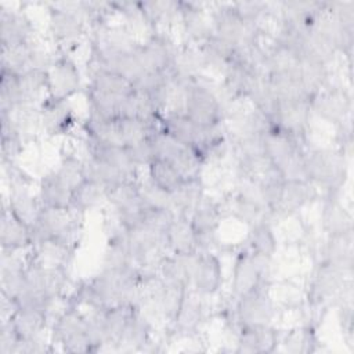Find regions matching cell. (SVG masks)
Here are the masks:
<instances>
[{
	"mask_svg": "<svg viewBox=\"0 0 354 354\" xmlns=\"http://www.w3.org/2000/svg\"><path fill=\"white\" fill-rule=\"evenodd\" d=\"M217 83L218 80L203 75L189 80L184 87L181 112L198 126L210 127L228 120L230 109L220 97Z\"/></svg>",
	"mask_w": 354,
	"mask_h": 354,
	"instance_id": "cell-1",
	"label": "cell"
},
{
	"mask_svg": "<svg viewBox=\"0 0 354 354\" xmlns=\"http://www.w3.org/2000/svg\"><path fill=\"white\" fill-rule=\"evenodd\" d=\"M339 147H311L304 149L306 177L321 195H340L348 177V162Z\"/></svg>",
	"mask_w": 354,
	"mask_h": 354,
	"instance_id": "cell-2",
	"label": "cell"
},
{
	"mask_svg": "<svg viewBox=\"0 0 354 354\" xmlns=\"http://www.w3.org/2000/svg\"><path fill=\"white\" fill-rule=\"evenodd\" d=\"M47 33L54 47L71 54V51L87 39V21L83 1L46 3Z\"/></svg>",
	"mask_w": 354,
	"mask_h": 354,
	"instance_id": "cell-3",
	"label": "cell"
},
{
	"mask_svg": "<svg viewBox=\"0 0 354 354\" xmlns=\"http://www.w3.org/2000/svg\"><path fill=\"white\" fill-rule=\"evenodd\" d=\"M350 283L351 272L324 260L315 261L306 293L308 308L325 310L328 306L336 304L339 296Z\"/></svg>",
	"mask_w": 354,
	"mask_h": 354,
	"instance_id": "cell-4",
	"label": "cell"
},
{
	"mask_svg": "<svg viewBox=\"0 0 354 354\" xmlns=\"http://www.w3.org/2000/svg\"><path fill=\"white\" fill-rule=\"evenodd\" d=\"M50 342L66 353H91L86 311L65 306L50 322Z\"/></svg>",
	"mask_w": 354,
	"mask_h": 354,
	"instance_id": "cell-5",
	"label": "cell"
},
{
	"mask_svg": "<svg viewBox=\"0 0 354 354\" xmlns=\"http://www.w3.org/2000/svg\"><path fill=\"white\" fill-rule=\"evenodd\" d=\"M272 259L256 256L246 248L241 249L232 264L230 299L242 297L263 285H271Z\"/></svg>",
	"mask_w": 354,
	"mask_h": 354,
	"instance_id": "cell-6",
	"label": "cell"
},
{
	"mask_svg": "<svg viewBox=\"0 0 354 354\" xmlns=\"http://www.w3.org/2000/svg\"><path fill=\"white\" fill-rule=\"evenodd\" d=\"M271 285H263L253 292L231 299L232 322L235 328L272 325L278 315V306L271 295Z\"/></svg>",
	"mask_w": 354,
	"mask_h": 354,
	"instance_id": "cell-7",
	"label": "cell"
},
{
	"mask_svg": "<svg viewBox=\"0 0 354 354\" xmlns=\"http://www.w3.org/2000/svg\"><path fill=\"white\" fill-rule=\"evenodd\" d=\"M224 203L207 191L189 213L188 218L196 235L198 250H214L218 245V231L225 217Z\"/></svg>",
	"mask_w": 354,
	"mask_h": 354,
	"instance_id": "cell-8",
	"label": "cell"
},
{
	"mask_svg": "<svg viewBox=\"0 0 354 354\" xmlns=\"http://www.w3.org/2000/svg\"><path fill=\"white\" fill-rule=\"evenodd\" d=\"M313 116L336 127L351 120L353 97L343 84L330 83L310 100Z\"/></svg>",
	"mask_w": 354,
	"mask_h": 354,
	"instance_id": "cell-9",
	"label": "cell"
},
{
	"mask_svg": "<svg viewBox=\"0 0 354 354\" xmlns=\"http://www.w3.org/2000/svg\"><path fill=\"white\" fill-rule=\"evenodd\" d=\"M224 283L223 264L214 250H201L195 256L189 290L196 296L210 299L216 296Z\"/></svg>",
	"mask_w": 354,
	"mask_h": 354,
	"instance_id": "cell-10",
	"label": "cell"
},
{
	"mask_svg": "<svg viewBox=\"0 0 354 354\" xmlns=\"http://www.w3.org/2000/svg\"><path fill=\"white\" fill-rule=\"evenodd\" d=\"M207 4L201 1H178L177 24L181 28L184 44L199 47L213 35Z\"/></svg>",
	"mask_w": 354,
	"mask_h": 354,
	"instance_id": "cell-11",
	"label": "cell"
},
{
	"mask_svg": "<svg viewBox=\"0 0 354 354\" xmlns=\"http://www.w3.org/2000/svg\"><path fill=\"white\" fill-rule=\"evenodd\" d=\"M83 87L80 69L71 54L57 50L55 61L48 72L47 95L59 100H71V97L83 90Z\"/></svg>",
	"mask_w": 354,
	"mask_h": 354,
	"instance_id": "cell-12",
	"label": "cell"
},
{
	"mask_svg": "<svg viewBox=\"0 0 354 354\" xmlns=\"http://www.w3.org/2000/svg\"><path fill=\"white\" fill-rule=\"evenodd\" d=\"M313 118L310 100H277L270 120L275 127L303 137L308 136Z\"/></svg>",
	"mask_w": 354,
	"mask_h": 354,
	"instance_id": "cell-13",
	"label": "cell"
},
{
	"mask_svg": "<svg viewBox=\"0 0 354 354\" xmlns=\"http://www.w3.org/2000/svg\"><path fill=\"white\" fill-rule=\"evenodd\" d=\"M37 108L39 126L50 137L66 136L76 124V115L69 100L46 95Z\"/></svg>",
	"mask_w": 354,
	"mask_h": 354,
	"instance_id": "cell-14",
	"label": "cell"
},
{
	"mask_svg": "<svg viewBox=\"0 0 354 354\" xmlns=\"http://www.w3.org/2000/svg\"><path fill=\"white\" fill-rule=\"evenodd\" d=\"M37 40L32 19L19 8L0 6V46H18Z\"/></svg>",
	"mask_w": 354,
	"mask_h": 354,
	"instance_id": "cell-15",
	"label": "cell"
},
{
	"mask_svg": "<svg viewBox=\"0 0 354 354\" xmlns=\"http://www.w3.org/2000/svg\"><path fill=\"white\" fill-rule=\"evenodd\" d=\"M321 196L318 188L307 180H285L281 203L275 218H288L299 214L306 206L318 201Z\"/></svg>",
	"mask_w": 354,
	"mask_h": 354,
	"instance_id": "cell-16",
	"label": "cell"
},
{
	"mask_svg": "<svg viewBox=\"0 0 354 354\" xmlns=\"http://www.w3.org/2000/svg\"><path fill=\"white\" fill-rule=\"evenodd\" d=\"M235 353H272L278 350L281 333L272 325L238 328L235 333Z\"/></svg>",
	"mask_w": 354,
	"mask_h": 354,
	"instance_id": "cell-17",
	"label": "cell"
},
{
	"mask_svg": "<svg viewBox=\"0 0 354 354\" xmlns=\"http://www.w3.org/2000/svg\"><path fill=\"white\" fill-rule=\"evenodd\" d=\"M319 225L324 236H339L353 232V216L340 195H321Z\"/></svg>",
	"mask_w": 354,
	"mask_h": 354,
	"instance_id": "cell-18",
	"label": "cell"
},
{
	"mask_svg": "<svg viewBox=\"0 0 354 354\" xmlns=\"http://www.w3.org/2000/svg\"><path fill=\"white\" fill-rule=\"evenodd\" d=\"M206 319V307L203 299L192 293H187L180 311L174 321L169 325L170 335L178 337H195Z\"/></svg>",
	"mask_w": 354,
	"mask_h": 354,
	"instance_id": "cell-19",
	"label": "cell"
},
{
	"mask_svg": "<svg viewBox=\"0 0 354 354\" xmlns=\"http://www.w3.org/2000/svg\"><path fill=\"white\" fill-rule=\"evenodd\" d=\"M163 245L167 253L177 256H191L199 252L196 235L188 216H174L163 234Z\"/></svg>",
	"mask_w": 354,
	"mask_h": 354,
	"instance_id": "cell-20",
	"label": "cell"
},
{
	"mask_svg": "<svg viewBox=\"0 0 354 354\" xmlns=\"http://www.w3.org/2000/svg\"><path fill=\"white\" fill-rule=\"evenodd\" d=\"M159 124L165 134L189 148H195L198 145L203 133L202 126L194 123L180 111H166L160 115Z\"/></svg>",
	"mask_w": 354,
	"mask_h": 354,
	"instance_id": "cell-21",
	"label": "cell"
},
{
	"mask_svg": "<svg viewBox=\"0 0 354 354\" xmlns=\"http://www.w3.org/2000/svg\"><path fill=\"white\" fill-rule=\"evenodd\" d=\"M1 250H30L33 248L32 227L17 218L6 206H1Z\"/></svg>",
	"mask_w": 354,
	"mask_h": 354,
	"instance_id": "cell-22",
	"label": "cell"
},
{
	"mask_svg": "<svg viewBox=\"0 0 354 354\" xmlns=\"http://www.w3.org/2000/svg\"><path fill=\"white\" fill-rule=\"evenodd\" d=\"M29 185L30 184L22 183L10 184L8 198L3 201V206H6L17 218L32 227L41 209V203L37 194L32 192Z\"/></svg>",
	"mask_w": 354,
	"mask_h": 354,
	"instance_id": "cell-23",
	"label": "cell"
},
{
	"mask_svg": "<svg viewBox=\"0 0 354 354\" xmlns=\"http://www.w3.org/2000/svg\"><path fill=\"white\" fill-rule=\"evenodd\" d=\"M50 314L33 308H17L8 321L19 340L41 337L50 329Z\"/></svg>",
	"mask_w": 354,
	"mask_h": 354,
	"instance_id": "cell-24",
	"label": "cell"
},
{
	"mask_svg": "<svg viewBox=\"0 0 354 354\" xmlns=\"http://www.w3.org/2000/svg\"><path fill=\"white\" fill-rule=\"evenodd\" d=\"M37 196L44 207L58 209V210H69L71 205V188L59 178L55 170H48L40 177Z\"/></svg>",
	"mask_w": 354,
	"mask_h": 354,
	"instance_id": "cell-25",
	"label": "cell"
},
{
	"mask_svg": "<svg viewBox=\"0 0 354 354\" xmlns=\"http://www.w3.org/2000/svg\"><path fill=\"white\" fill-rule=\"evenodd\" d=\"M245 248L256 256L274 260L278 252V238L274 231L272 220L264 218L249 227Z\"/></svg>",
	"mask_w": 354,
	"mask_h": 354,
	"instance_id": "cell-26",
	"label": "cell"
},
{
	"mask_svg": "<svg viewBox=\"0 0 354 354\" xmlns=\"http://www.w3.org/2000/svg\"><path fill=\"white\" fill-rule=\"evenodd\" d=\"M104 203H106V188L95 181L84 178V181L72 191L69 210L84 216L86 213L101 207Z\"/></svg>",
	"mask_w": 354,
	"mask_h": 354,
	"instance_id": "cell-27",
	"label": "cell"
},
{
	"mask_svg": "<svg viewBox=\"0 0 354 354\" xmlns=\"http://www.w3.org/2000/svg\"><path fill=\"white\" fill-rule=\"evenodd\" d=\"M206 73L212 72L218 76L223 75L225 68L232 59L235 47L228 44L227 41L221 40L216 35H212L203 44L199 47Z\"/></svg>",
	"mask_w": 354,
	"mask_h": 354,
	"instance_id": "cell-28",
	"label": "cell"
},
{
	"mask_svg": "<svg viewBox=\"0 0 354 354\" xmlns=\"http://www.w3.org/2000/svg\"><path fill=\"white\" fill-rule=\"evenodd\" d=\"M86 84L95 90L115 95H129L134 90L133 83L127 80L124 76L93 65H87Z\"/></svg>",
	"mask_w": 354,
	"mask_h": 354,
	"instance_id": "cell-29",
	"label": "cell"
},
{
	"mask_svg": "<svg viewBox=\"0 0 354 354\" xmlns=\"http://www.w3.org/2000/svg\"><path fill=\"white\" fill-rule=\"evenodd\" d=\"M145 173L147 178L153 185L169 194L178 191L187 181L170 162L158 158L153 159L152 163L145 169Z\"/></svg>",
	"mask_w": 354,
	"mask_h": 354,
	"instance_id": "cell-30",
	"label": "cell"
},
{
	"mask_svg": "<svg viewBox=\"0 0 354 354\" xmlns=\"http://www.w3.org/2000/svg\"><path fill=\"white\" fill-rule=\"evenodd\" d=\"M205 192H206V187L202 177L187 180L178 191L171 194L174 213L189 216V213L201 201Z\"/></svg>",
	"mask_w": 354,
	"mask_h": 354,
	"instance_id": "cell-31",
	"label": "cell"
},
{
	"mask_svg": "<svg viewBox=\"0 0 354 354\" xmlns=\"http://www.w3.org/2000/svg\"><path fill=\"white\" fill-rule=\"evenodd\" d=\"M315 330L310 325L290 329L288 333L281 335L279 346L288 353H308L317 350Z\"/></svg>",
	"mask_w": 354,
	"mask_h": 354,
	"instance_id": "cell-32",
	"label": "cell"
},
{
	"mask_svg": "<svg viewBox=\"0 0 354 354\" xmlns=\"http://www.w3.org/2000/svg\"><path fill=\"white\" fill-rule=\"evenodd\" d=\"M59 178L73 191L84 181V163L83 156L73 152H66L61 156L58 166L54 169Z\"/></svg>",
	"mask_w": 354,
	"mask_h": 354,
	"instance_id": "cell-33",
	"label": "cell"
},
{
	"mask_svg": "<svg viewBox=\"0 0 354 354\" xmlns=\"http://www.w3.org/2000/svg\"><path fill=\"white\" fill-rule=\"evenodd\" d=\"M138 194L147 209H166L173 210L171 194L153 185L147 177L138 178ZM174 212V210H173Z\"/></svg>",
	"mask_w": 354,
	"mask_h": 354,
	"instance_id": "cell-34",
	"label": "cell"
},
{
	"mask_svg": "<svg viewBox=\"0 0 354 354\" xmlns=\"http://www.w3.org/2000/svg\"><path fill=\"white\" fill-rule=\"evenodd\" d=\"M127 151V155L131 160V163L138 169H147L152 160L155 159V149H153V144L151 140V136L133 144L129 147H124Z\"/></svg>",
	"mask_w": 354,
	"mask_h": 354,
	"instance_id": "cell-35",
	"label": "cell"
},
{
	"mask_svg": "<svg viewBox=\"0 0 354 354\" xmlns=\"http://www.w3.org/2000/svg\"><path fill=\"white\" fill-rule=\"evenodd\" d=\"M19 339L8 321H1L0 328V354H14Z\"/></svg>",
	"mask_w": 354,
	"mask_h": 354,
	"instance_id": "cell-36",
	"label": "cell"
}]
</instances>
